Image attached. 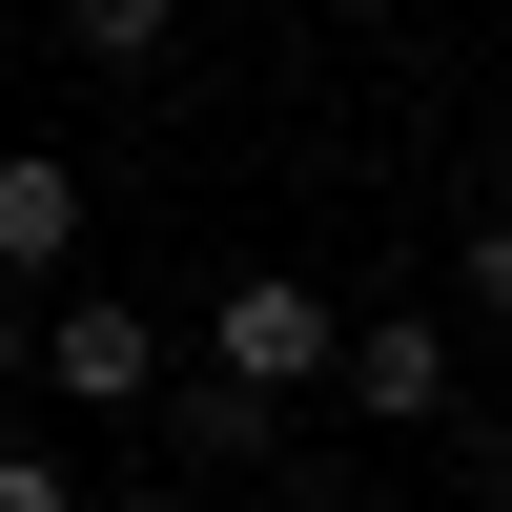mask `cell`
Masks as SVG:
<instances>
[{"mask_svg": "<svg viewBox=\"0 0 512 512\" xmlns=\"http://www.w3.org/2000/svg\"><path fill=\"white\" fill-rule=\"evenodd\" d=\"M267 512H349V492H267Z\"/></svg>", "mask_w": 512, "mask_h": 512, "instance_id": "cell-10", "label": "cell"}, {"mask_svg": "<svg viewBox=\"0 0 512 512\" xmlns=\"http://www.w3.org/2000/svg\"><path fill=\"white\" fill-rule=\"evenodd\" d=\"M41 369H62L82 410H144V390H164V328L123 308V287H62V308H41Z\"/></svg>", "mask_w": 512, "mask_h": 512, "instance_id": "cell-2", "label": "cell"}, {"mask_svg": "<svg viewBox=\"0 0 512 512\" xmlns=\"http://www.w3.org/2000/svg\"><path fill=\"white\" fill-rule=\"evenodd\" d=\"M205 369H226V390H267V410H287V390H308V369H349V308H328L308 267H246L226 308H205Z\"/></svg>", "mask_w": 512, "mask_h": 512, "instance_id": "cell-1", "label": "cell"}, {"mask_svg": "<svg viewBox=\"0 0 512 512\" xmlns=\"http://www.w3.org/2000/svg\"><path fill=\"white\" fill-rule=\"evenodd\" d=\"M144 431L185 451V472H267V451H287V410H267V390H226V369H164V390H144Z\"/></svg>", "mask_w": 512, "mask_h": 512, "instance_id": "cell-3", "label": "cell"}, {"mask_svg": "<svg viewBox=\"0 0 512 512\" xmlns=\"http://www.w3.org/2000/svg\"><path fill=\"white\" fill-rule=\"evenodd\" d=\"M328 390H349L369 431H431V410H451V328H349V369H328Z\"/></svg>", "mask_w": 512, "mask_h": 512, "instance_id": "cell-5", "label": "cell"}, {"mask_svg": "<svg viewBox=\"0 0 512 512\" xmlns=\"http://www.w3.org/2000/svg\"><path fill=\"white\" fill-rule=\"evenodd\" d=\"M62 41H82V62H103V82H144V62H164V41H185V21H164V0H82Z\"/></svg>", "mask_w": 512, "mask_h": 512, "instance_id": "cell-6", "label": "cell"}, {"mask_svg": "<svg viewBox=\"0 0 512 512\" xmlns=\"http://www.w3.org/2000/svg\"><path fill=\"white\" fill-rule=\"evenodd\" d=\"M0 512H82V472L62 451H0Z\"/></svg>", "mask_w": 512, "mask_h": 512, "instance_id": "cell-7", "label": "cell"}, {"mask_svg": "<svg viewBox=\"0 0 512 512\" xmlns=\"http://www.w3.org/2000/svg\"><path fill=\"white\" fill-rule=\"evenodd\" d=\"M62 267H82V164L0 144V287H62Z\"/></svg>", "mask_w": 512, "mask_h": 512, "instance_id": "cell-4", "label": "cell"}, {"mask_svg": "<svg viewBox=\"0 0 512 512\" xmlns=\"http://www.w3.org/2000/svg\"><path fill=\"white\" fill-rule=\"evenodd\" d=\"M472 308L512 328V205H472Z\"/></svg>", "mask_w": 512, "mask_h": 512, "instance_id": "cell-8", "label": "cell"}, {"mask_svg": "<svg viewBox=\"0 0 512 512\" xmlns=\"http://www.w3.org/2000/svg\"><path fill=\"white\" fill-rule=\"evenodd\" d=\"M123 512H205V492H123Z\"/></svg>", "mask_w": 512, "mask_h": 512, "instance_id": "cell-9", "label": "cell"}]
</instances>
